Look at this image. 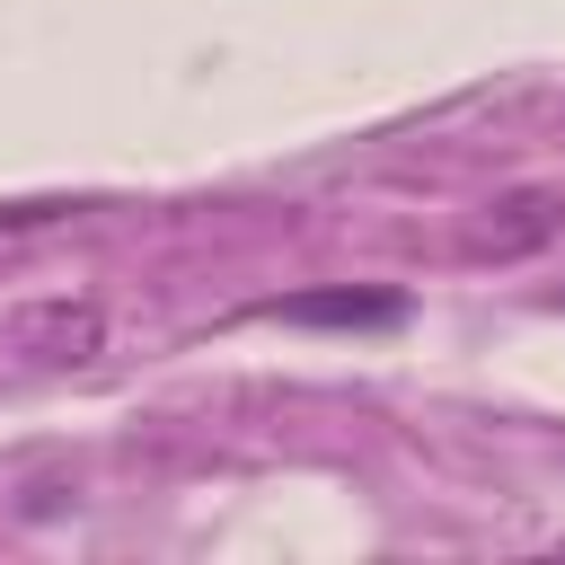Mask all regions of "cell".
Masks as SVG:
<instances>
[{"label":"cell","instance_id":"6da1fadb","mask_svg":"<svg viewBox=\"0 0 565 565\" xmlns=\"http://www.w3.org/2000/svg\"><path fill=\"white\" fill-rule=\"evenodd\" d=\"M9 344L44 371H79V362L106 353V309L97 300H35V309L9 318Z\"/></svg>","mask_w":565,"mask_h":565},{"label":"cell","instance_id":"277c9868","mask_svg":"<svg viewBox=\"0 0 565 565\" xmlns=\"http://www.w3.org/2000/svg\"><path fill=\"white\" fill-rule=\"evenodd\" d=\"M62 212H79V203H62V194H44V203H0V230H26V221H62Z\"/></svg>","mask_w":565,"mask_h":565},{"label":"cell","instance_id":"7a4b0ae2","mask_svg":"<svg viewBox=\"0 0 565 565\" xmlns=\"http://www.w3.org/2000/svg\"><path fill=\"white\" fill-rule=\"evenodd\" d=\"M556 230H565V194H547V185H512V194H494V203L468 221V256H494V265H512V256L547 247Z\"/></svg>","mask_w":565,"mask_h":565},{"label":"cell","instance_id":"5b68a950","mask_svg":"<svg viewBox=\"0 0 565 565\" xmlns=\"http://www.w3.org/2000/svg\"><path fill=\"white\" fill-rule=\"evenodd\" d=\"M556 309H565V291H556Z\"/></svg>","mask_w":565,"mask_h":565},{"label":"cell","instance_id":"3957f363","mask_svg":"<svg viewBox=\"0 0 565 565\" xmlns=\"http://www.w3.org/2000/svg\"><path fill=\"white\" fill-rule=\"evenodd\" d=\"M265 318H282V327H397L406 300L397 291H362V282H327V291L265 300Z\"/></svg>","mask_w":565,"mask_h":565}]
</instances>
